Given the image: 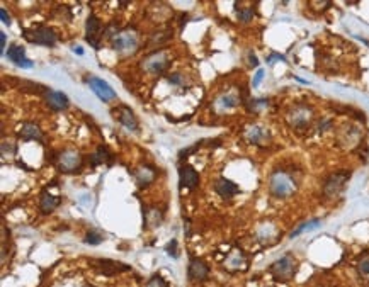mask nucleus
Instances as JSON below:
<instances>
[{
  "label": "nucleus",
  "mask_w": 369,
  "mask_h": 287,
  "mask_svg": "<svg viewBox=\"0 0 369 287\" xmlns=\"http://www.w3.org/2000/svg\"><path fill=\"white\" fill-rule=\"evenodd\" d=\"M145 287H169V285H167V282H165L164 279H162V277H159V275H154L150 280L146 282V285H145Z\"/></svg>",
  "instance_id": "obj_30"
},
{
  "label": "nucleus",
  "mask_w": 369,
  "mask_h": 287,
  "mask_svg": "<svg viewBox=\"0 0 369 287\" xmlns=\"http://www.w3.org/2000/svg\"><path fill=\"white\" fill-rule=\"evenodd\" d=\"M218 104L222 109H232V107H235L238 104V99L233 95V93H227V95H223L219 99Z\"/></svg>",
  "instance_id": "obj_27"
},
{
  "label": "nucleus",
  "mask_w": 369,
  "mask_h": 287,
  "mask_svg": "<svg viewBox=\"0 0 369 287\" xmlns=\"http://www.w3.org/2000/svg\"><path fill=\"white\" fill-rule=\"evenodd\" d=\"M114 119L119 121L121 124L129 129V131H138V119L134 116V112L129 109L128 106H119L118 109L114 111Z\"/></svg>",
  "instance_id": "obj_13"
},
{
  "label": "nucleus",
  "mask_w": 369,
  "mask_h": 287,
  "mask_svg": "<svg viewBox=\"0 0 369 287\" xmlns=\"http://www.w3.org/2000/svg\"><path fill=\"white\" fill-rule=\"evenodd\" d=\"M160 223H162V213L159 209L148 208V209L143 211V224H145L146 228H157Z\"/></svg>",
  "instance_id": "obj_22"
},
{
  "label": "nucleus",
  "mask_w": 369,
  "mask_h": 287,
  "mask_svg": "<svg viewBox=\"0 0 369 287\" xmlns=\"http://www.w3.org/2000/svg\"><path fill=\"white\" fill-rule=\"evenodd\" d=\"M60 203H61V197L53 196L48 189H44L41 192V199H39V209H41L43 214H49L60 206Z\"/></svg>",
  "instance_id": "obj_19"
},
{
  "label": "nucleus",
  "mask_w": 369,
  "mask_h": 287,
  "mask_svg": "<svg viewBox=\"0 0 369 287\" xmlns=\"http://www.w3.org/2000/svg\"><path fill=\"white\" fill-rule=\"evenodd\" d=\"M249 61H250L252 66H259V60H257V56H255L254 53H250V55H249Z\"/></svg>",
  "instance_id": "obj_37"
},
{
  "label": "nucleus",
  "mask_w": 369,
  "mask_h": 287,
  "mask_svg": "<svg viewBox=\"0 0 369 287\" xmlns=\"http://www.w3.org/2000/svg\"><path fill=\"white\" fill-rule=\"evenodd\" d=\"M254 16H255V11L252 7H245V9H240V11H238V21L245 22V24L254 19Z\"/></svg>",
  "instance_id": "obj_28"
},
{
  "label": "nucleus",
  "mask_w": 369,
  "mask_h": 287,
  "mask_svg": "<svg viewBox=\"0 0 369 287\" xmlns=\"http://www.w3.org/2000/svg\"><path fill=\"white\" fill-rule=\"evenodd\" d=\"M201 143H202V141H201ZM201 143H196V145L192 146V148H189V150H182L181 153H179V158H181V160H184V156H189V155H191V153H194V151L197 150V148L201 146Z\"/></svg>",
  "instance_id": "obj_35"
},
{
  "label": "nucleus",
  "mask_w": 369,
  "mask_h": 287,
  "mask_svg": "<svg viewBox=\"0 0 369 287\" xmlns=\"http://www.w3.org/2000/svg\"><path fill=\"white\" fill-rule=\"evenodd\" d=\"M112 158H114V156H112V153L109 151V148H107V146H99L96 153L91 156V163H92V167H97V165H101V163L111 165Z\"/></svg>",
  "instance_id": "obj_21"
},
{
  "label": "nucleus",
  "mask_w": 369,
  "mask_h": 287,
  "mask_svg": "<svg viewBox=\"0 0 369 287\" xmlns=\"http://www.w3.org/2000/svg\"><path fill=\"white\" fill-rule=\"evenodd\" d=\"M187 275L191 280H206L209 275V267L206 262H202L201 258L192 257L191 262H189V268H187Z\"/></svg>",
  "instance_id": "obj_14"
},
{
  "label": "nucleus",
  "mask_w": 369,
  "mask_h": 287,
  "mask_svg": "<svg viewBox=\"0 0 369 287\" xmlns=\"http://www.w3.org/2000/svg\"><path fill=\"white\" fill-rule=\"evenodd\" d=\"M262 78H264V70H262V68H259V70H257V73H255L254 80H252V87L257 88L259 85H260V82H262Z\"/></svg>",
  "instance_id": "obj_34"
},
{
  "label": "nucleus",
  "mask_w": 369,
  "mask_h": 287,
  "mask_svg": "<svg viewBox=\"0 0 369 287\" xmlns=\"http://www.w3.org/2000/svg\"><path fill=\"white\" fill-rule=\"evenodd\" d=\"M22 36H24L26 41L33 43V44H39V46H55L58 41V36L51 28L48 26H36V28L31 29H24L22 31Z\"/></svg>",
  "instance_id": "obj_3"
},
{
  "label": "nucleus",
  "mask_w": 369,
  "mask_h": 287,
  "mask_svg": "<svg viewBox=\"0 0 369 287\" xmlns=\"http://www.w3.org/2000/svg\"><path fill=\"white\" fill-rule=\"evenodd\" d=\"M16 151H17V148H16L14 143H11V141H4L2 143V156H4V158H7V155H9V158H11V156H14Z\"/></svg>",
  "instance_id": "obj_29"
},
{
  "label": "nucleus",
  "mask_w": 369,
  "mask_h": 287,
  "mask_svg": "<svg viewBox=\"0 0 369 287\" xmlns=\"http://www.w3.org/2000/svg\"><path fill=\"white\" fill-rule=\"evenodd\" d=\"M109 43H111V48L114 49L118 55L126 56V55H133V53L136 51L139 39H138L136 31L131 28H126V29L118 31V33L109 39Z\"/></svg>",
  "instance_id": "obj_1"
},
{
  "label": "nucleus",
  "mask_w": 369,
  "mask_h": 287,
  "mask_svg": "<svg viewBox=\"0 0 369 287\" xmlns=\"http://www.w3.org/2000/svg\"><path fill=\"white\" fill-rule=\"evenodd\" d=\"M312 116H313L312 107L296 106V107H292L291 112L287 114V121L292 124V128H305V126H308V124H310Z\"/></svg>",
  "instance_id": "obj_10"
},
{
  "label": "nucleus",
  "mask_w": 369,
  "mask_h": 287,
  "mask_svg": "<svg viewBox=\"0 0 369 287\" xmlns=\"http://www.w3.org/2000/svg\"><path fill=\"white\" fill-rule=\"evenodd\" d=\"M7 58L12 61L14 65H17L19 68H33V61L29 58H26V51L24 48L19 46V44H11L7 51Z\"/></svg>",
  "instance_id": "obj_15"
},
{
  "label": "nucleus",
  "mask_w": 369,
  "mask_h": 287,
  "mask_svg": "<svg viewBox=\"0 0 369 287\" xmlns=\"http://www.w3.org/2000/svg\"><path fill=\"white\" fill-rule=\"evenodd\" d=\"M0 19H2V22L6 26H11V16L7 14L6 9H0Z\"/></svg>",
  "instance_id": "obj_36"
},
{
  "label": "nucleus",
  "mask_w": 369,
  "mask_h": 287,
  "mask_svg": "<svg viewBox=\"0 0 369 287\" xmlns=\"http://www.w3.org/2000/svg\"><path fill=\"white\" fill-rule=\"evenodd\" d=\"M165 250H167V253L170 255V257H177V240H172V241H170V243L167 245V246H165Z\"/></svg>",
  "instance_id": "obj_32"
},
{
  "label": "nucleus",
  "mask_w": 369,
  "mask_h": 287,
  "mask_svg": "<svg viewBox=\"0 0 369 287\" xmlns=\"http://www.w3.org/2000/svg\"><path fill=\"white\" fill-rule=\"evenodd\" d=\"M250 104L252 106H249V111H259L260 107L267 106V101H265V99H259V101H252Z\"/></svg>",
  "instance_id": "obj_33"
},
{
  "label": "nucleus",
  "mask_w": 369,
  "mask_h": 287,
  "mask_svg": "<svg viewBox=\"0 0 369 287\" xmlns=\"http://www.w3.org/2000/svg\"><path fill=\"white\" fill-rule=\"evenodd\" d=\"M179 185L181 189H189V190H194L197 185H199V173L196 172V168L192 165H181L179 167Z\"/></svg>",
  "instance_id": "obj_9"
},
{
  "label": "nucleus",
  "mask_w": 369,
  "mask_h": 287,
  "mask_svg": "<svg viewBox=\"0 0 369 287\" xmlns=\"http://www.w3.org/2000/svg\"><path fill=\"white\" fill-rule=\"evenodd\" d=\"M43 95H44V102H46L49 109H53V111H65L66 107L70 106L68 97H66L63 92L46 88V92H43Z\"/></svg>",
  "instance_id": "obj_12"
},
{
  "label": "nucleus",
  "mask_w": 369,
  "mask_h": 287,
  "mask_svg": "<svg viewBox=\"0 0 369 287\" xmlns=\"http://www.w3.org/2000/svg\"><path fill=\"white\" fill-rule=\"evenodd\" d=\"M73 51L77 53V55H84V49L80 46H73Z\"/></svg>",
  "instance_id": "obj_40"
},
{
  "label": "nucleus",
  "mask_w": 369,
  "mask_h": 287,
  "mask_svg": "<svg viewBox=\"0 0 369 287\" xmlns=\"http://www.w3.org/2000/svg\"><path fill=\"white\" fill-rule=\"evenodd\" d=\"M169 82L172 85H184L186 83V77L181 73H174V75H169Z\"/></svg>",
  "instance_id": "obj_31"
},
{
  "label": "nucleus",
  "mask_w": 369,
  "mask_h": 287,
  "mask_svg": "<svg viewBox=\"0 0 369 287\" xmlns=\"http://www.w3.org/2000/svg\"><path fill=\"white\" fill-rule=\"evenodd\" d=\"M320 226V219H312V221H307V223H303L300 228H296L294 231L291 233V238H294V236H298L301 235V233H305V231H310V230H317V228Z\"/></svg>",
  "instance_id": "obj_24"
},
{
  "label": "nucleus",
  "mask_w": 369,
  "mask_h": 287,
  "mask_svg": "<svg viewBox=\"0 0 369 287\" xmlns=\"http://www.w3.org/2000/svg\"><path fill=\"white\" fill-rule=\"evenodd\" d=\"M134 177H136V182L139 187H146L148 183H152L157 177V170L150 165H141L136 172H134Z\"/></svg>",
  "instance_id": "obj_20"
},
{
  "label": "nucleus",
  "mask_w": 369,
  "mask_h": 287,
  "mask_svg": "<svg viewBox=\"0 0 369 287\" xmlns=\"http://www.w3.org/2000/svg\"><path fill=\"white\" fill-rule=\"evenodd\" d=\"M85 243L87 245H101L102 241H104V235H102L101 231H97V230H91L85 235Z\"/></svg>",
  "instance_id": "obj_25"
},
{
  "label": "nucleus",
  "mask_w": 369,
  "mask_h": 287,
  "mask_svg": "<svg viewBox=\"0 0 369 287\" xmlns=\"http://www.w3.org/2000/svg\"><path fill=\"white\" fill-rule=\"evenodd\" d=\"M269 189H271L272 196L282 199V197L291 196L296 190V182L284 170H276L269 178Z\"/></svg>",
  "instance_id": "obj_2"
},
{
  "label": "nucleus",
  "mask_w": 369,
  "mask_h": 287,
  "mask_svg": "<svg viewBox=\"0 0 369 287\" xmlns=\"http://www.w3.org/2000/svg\"><path fill=\"white\" fill-rule=\"evenodd\" d=\"M357 270H359V273H361V277H364V279H369V253L362 255V257L359 258Z\"/></svg>",
  "instance_id": "obj_26"
},
{
  "label": "nucleus",
  "mask_w": 369,
  "mask_h": 287,
  "mask_svg": "<svg viewBox=\"0 0 369 287\" xmlns=\"http://www.w3.org/2000/svg\"><path fill=\"white\" fill-rule=\"evenodd\" d=\"M102 24L101 19L96 14H91L87 17V24H85V39L92 48H101V38H102Z\"/></svg>",
  "instance_id": "obj_7"
},
{
  "label": "nucleus",
  "mask_w": 369,
  "mask_h": 287,
  "mask_svg": "<svg viewBox=\"0 0 369 287\" xmlns=\"http://www.w3.org/2000/svg\"><path fill=\"white\" fill-rule=\"evenodd\" d=\"M19 138L22 141H43V131L34 123H24L19 129Z\"/></svg>",
  "instance_id": "obj_18"
},
{
  "label": "nucleus",
  "mask_w": 369,
  "mask_h": 287,
  "mask_svg": "<svg viewBox=\"0 0 369 287\" xmlns=\"http://www.w3.org/2000/svg\"><path fill=\"white\" fill-rule=\"evenodd\" d=\"M349 178H350V172L332 173V175L325 180V185H323V192H325V196L335 197L345 187V182H347Z\"/></svg>",
  "instance_id": "obj_8"
},
{
  "label": "nucleus",
  "mask_w": 369,
  "mask_h": 287,
  "mask_svg": "<svg viewBox=\"0 0 369 287\" xmlns=\"http://www.w3.org/2000/svg\"><path fill=\"white\" fill-rule=\"evenodd\" d=\"M274 60H284V56H281V55H272V56H269V58H267L269 63H272Z\"/></svg>",
  "instance_id": "obj_39"
},
{
  "label": "nucleus",
  "mask_w": 369,
  "mask_h": 287,
  "mask_svg": "<svg viewBox=\"0 0 369 287\" xmlns=\"http://www.w3.org/2000/svg\"><path fill=\"white\" fill-rule=\"evenodd\" d=\"M6 41H7L6 33H0V48H2V53H4V49H6Z\"/></svg>",
  "instance_id": "obj_38"
},
{
  "label": "nucleus",
  "mask_w": 369,
  "mask_h": 287,
  "mask_svg": "<svg viewBox=\"0 0 369 287\" xmlns=\"http://www.w3.org/2000/svg\"><path fill=\"white\" fill-rule=\"evenodd\" d=\"M169 65H170V56L167 51H164V49H157V51L150 53V55L143 58V61H141L143 70L152 75H162L169 68Z\"/></svg>",
  "instance_id": "obj_5"
},
{
  "label": "nucleus",
  "mask_w": 369,
  "mask_h": 287,
  "mask_svg": "<svg viewBox=\"0 0 369 287\" xmlns=\"http://www.w3.org/2000/svg\"><path fill=\"white\" fill-rule=\"evenodd\" d=\"M245 136H247V140L250 143H254V145H260V143H264L269 138V133L260 126H250L247 129Z\"/></svg>",
  "instance_id": "obj_23"
},
{
  "label": "nucleus",
  "mask_w": 369,
  "mask_h": 287,
  "mask_svg": "<svg viewBox=\"0 0 369 287\" xmlns=\"http://www.w3.org/2000/svg\"><path fill=\"white\" fill-rule=\"evenodd\" d=\"M92 263L101 272H104L106 275H114V273L129 270V265H126V263H121V262H116V260L101 258V260H92Z\"/></svg>",
  "instance_id": "obj_16"
},
{
  "label": "nucleus",
  "mask_w": 369,
  "mask_h": 287,
  "mask_svg": "<svg viewBox=\"0 0 369 287\" xmlns=\"http://www.w3.org/2000/svg\"><path fill=\"white\" fill-rule=\"evenodd\" d=\"M84 158L77 150H63L56 156V167L61 173H79Z\"/></svg>",
  "instance_id": "obj_6"
},
{
  "label": "nucleus",
  "mask_w": 369,
  "mask_h": 287,
  "mask_svg": "<svg viewBox=\"0 0 369 287\" xmlns=\"http://www.w3.org/2000/svg\"><path fill=\"white\" fill-rule=\"evenodd\" d=\"M269 270H271V275L277 282H287V280H291L296 273V260L291 253H287L284 257L276 260Z\"/></svg>",
  "instance_id": "obj_4"
},
{
  "label": "nucleus",
  "mask_w": 369,
  "mask_h": 287,
  "mask_svg": "<svg viewBox=\"0 0 369 287\" xmlns=\"http://www.w3.org/2000/svg\"><path fill=\"white\" fill-rule=\"evenodd\" d=\"M214 190H216V194H219L223 199H230V197L237 196L238 192H240V187H238L235 182L222 177L214 182Z\"/></svg>",
  "instance_id": "obj_17"
},
{
  "label": "nucleus",
  "mask_w": 369,
  "mask_h": 287,
  "mask_svg": "<svg viewBox=\"0 0 369 287\" xmlns=\"http://www.w3.org/2000/svg\"><path fill=\"white\" fill-rule=\"evenodd\" d=\"M89 87H91V90L96 93V95L101 99L102 102H109V101H114L116 97V92L112 90V87L107 82H104L102 78L99 77H91L89 78Z\"/></svg>",
  "instance_id": "obj_11"
}]
</instances>
